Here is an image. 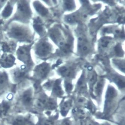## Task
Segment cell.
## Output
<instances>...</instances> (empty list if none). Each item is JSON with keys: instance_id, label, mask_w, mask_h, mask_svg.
<instances>
[{"instance_id": "cell-3", "label": "cell", "mask_w": 125, "mask_h": 125, "mask_svg": "<svg viewBox=\"0 0 125 125\" xmlns=\"http://www.w3.org/2000/svg\"><path fill=\"white\" fill-rule=\"evenodd\" d=\"M8 34L10 37L20 41H28L31 38L29 30L20 25L12 26L8 30Z\"/></svg>"}, {"instance_id": "cell-21", "label": "cell", "mask_w": 125, "mask_h": 125, "mask_svg": "<svg viewBox=\"0 0 125 125\" xmlns=\"http://www.w3.org/2000/svg\"><path fill=\"white\" fill-rule=\"evenodd\" d=\"M115 51L117 56H119L123 55V51L120 44H117L115 48Z\"/></svg>"}, {"instance_id": "cell-27", "label": "cell", "mask_w": 125, "mask_h": 125, "mask_svg": "<svg viewBox=\"0 0 125 125\" xmlns=\"http://www.w3.org/2000/svg\"><path fill=\"white\" fill-rule=\"evenodd\" d=\"M61 125H71L70 122L68 120H64Z\"/></svg>"}, {"instance_id": "cell-30", "label": "cell", "mask_w": 125, "mask_h": 125, "mask_svg": "<svg viewBox=\"0 0 125 125\" xmlns=\"http://www.w3.org/2000/svg\"><path fill=\"white\" fill-rule=\"evenodd\" d=\"M0 125H6V124L4 123V121L3 120H1L0 123Z\"/></svg>"}, {"instance_id": "cell-4", "label": "cell", "mask_w": 125, "mask_h": 125, "mask_svg": "<svg viewBox=\"0 0 125 125\" xmlns=\"http://www.w3.org/2000/svg\"><path fill=\"white\" fill-rule=\"evenodd\" d=\"M12 94H9L6 99L0 101V118L4 119L10 115L12 108Z\"/></svg>"}, {"instance_id": "cell-10", "label": "cell", "mask_w": 125, "mask_h": 125, "mask_svg": "<svg viewBox=\"0 0 125 125\" xmlns=\"http://www.w3.org/2000/svg\"><path fill=\"white\" fill-rule=\"evenodd\" d=\"M8 85L9 80L7 75L5 72H0V96L5 93Z\"/></svg>"}, {"instance_id": "cell-15", "label": "cell", "mask_w": 125, "mask_h": 125, "mask_svg": "<svg viewBox=\"0 0 125 125\" xmlns=\"http://www.w3.org/2000/svg\"><path fill=\"white\" fill-rule=\"evenodd\" d=\"M104 83L102 82L97 83L94 89V97H99L102 92V89L104 87Z\"/></svg>"}, {"instance_id": "cell-13", "label": "cell", "mask_w": 125, "mask_h": 125, "mask_svg": "<svg viewBox=\"0 0 125 125\" xmlns=\"http://www.w3.org/2000/svg\"><path fill=\"white\" fill-rule=\"evenodd\" d=\"M60 84L61 81L60 80H56L54 84L52 92L55 95L58 96H60L63 94V92L60 85Z\"/></svg>"}, {"instance_id": "cell-5", "label": "cell", "mask_w": 125, "mask_h": 125, "mask_svg": "<svg viewBox=\"0 0 125 125\" xmlns=\"http://www.w3.org/2000/svg\"><path fill=\"white\" fill-rule=\"evenodd\" d=\"M31 12L26 1H20L18 3L17 17L21 20H27L31 17Z\"/></svg>"}, {"instance_id": "cell-31", "label": "cell", "mask_w": 125, "mask_h": 125, "mask_svg": "<svg viewBox=\"0 0 125 125\" xmlns=\"http://www.w3.org/2000/svg\"><path fill=\"white\" fill-rule=\"evenodd\" d=\"M88 70H91L92 69V66H90L88 67Z\"/></svg>"}, {"instance_id": "cell-28", "label": "cell", "mask_w": 125, "mask_h": 125, "mask_svg": "<svg viewBox=\"0 0 125 125\" xmlns=\"http://www.w3.org/2000/svg\"><path fill=\"white\" fill-rule=\"evenodd\" d=\"M73 19H72L71 17H68L67 18V21L69 22H72L73 21Z\"/></svg>"}, {"instance_id": "cell-29", "label": "cell", "mask_w": 125, "mask_h": 125, "mask_svg": "<svg viewBox=\"0 0 125 125\" xmlns=\"http://www.w3.org/2000/svg\"><path fill=\"white\" fill-rule=\"evenodd\" d=\"M61 63H62V61H61L60 60H59L57 61V64H56V65L58 66V65H60V64H61Z\"/></svg>"}, {"instance_id": "cell-24", "label": "cell", "mask_w": 125, "mask_h": 125, "mask_svg": "<svg viewBox=\"0 0 125 125\" xmlns=\"http://www.w3.org/2000/svg\"><path fill=\"white\" fill-rule=\"evenodd\" d=\"M109 39H108V37H104L102 39V46L103 48L107 47L108 44L109 43Z\"/></svg>"}, {"instance_id": "cell-12", "label": "cell", "mask_w": 125, "mask_h": 125, "mask_svg": "<svg viewBox=\"0 0 125 125\" xmlns=\"http://www.w3.org/2000/svg\"><path fill=\"white\" fill-rule=\"evenodd\" d=\"M116 92L115 89L112 87H109L107 90L106 95V101H105V109L107 111L109 108L111 102L114 98L116 96Z\"/></svg>"}, {"instance_id": "cell-19", "label": "cell", "mask_w": 125, "mask_h": 125, "mask_svg": "<svg viewBox=\"0 0 125 125\" xmlns=\"http://www.w3.org/2000/svg\"><path fill=\"white\" fill-rule=\"evenodd\" d=\"M35 125H51L50 121L42 117H39L37 120Z\"/></svg>"}, {"instance_id": "cell-25", "label": "cell", "mask_w": 125, "mask_h": 125, "mask_svg": "<svg viewBox=\"0 0 125 125\" xmlns=\"http://www.w3.org/2000/svg\"><path fill=\"white\" fill-rule=\"evenodd\" d=\"M96 76L95 75H94L92 76V77L90 78V84L91 86L90 87H93L94 86L96 81Z\"/></svg>"}, {"instance_id": "cell-6", "label": "cell", "mask_w": 125, "mask_h": 125, "mask_svg": "<svg viewBox=\"0 0 125 125\" xmlns=\"http://www.w3.org/2000/svg\"><path fill=\"white\" fill-rule=\"evenodd\" d=\"M49 99L43 94H40L35 96L33 108L39 110L45 109Z\"/></svg>"}, {"instance_id": "cell-1", "label": "cell", "mask_w": 125, "mask_h": 125, "mask_svg": "<svg viewBox=\"0 0 125 125\" xmlns=\"http://www.w3.org/2000/svg\"><path fill=\"white\" fill-rule=\"evenodd\" d=\"M3 120L6 125H35L37 121L35 116L30 113L10 115Z\"/></svg>"}, {"instance_id": "cell-14", "label": "cell", "mask_w": 125, "mask_h": 125, "mask_svg": "<svg viewBox=\"0 0 125 125\" xmlns=\"http://www.w3.org/2000/svg\"><path fill=\"white\" fill-rule=\"evenodd\" d=\"M34 8L39 14L44 16L48 13V10L39 2H36L34 3Z\"/></svg>"}, {"instance_id": "cell-23", "label": "cell", "mask_w": 125, "mask_h": 125, "mask_svg": "<svg viewBox=\"0 0 125 125\" xmlns=\"http://www.w3.org/2000/svg\"><path fill=\"white\" fill-rule=\"evenodd\" d=\"M114 80L120 88H123L125 86V83L120 78L116 77L114 79Z\"/></svg>"}, {"instance_id": "cell-16", "label": "cell", "mask_w": 125, "mask_h": 125, "mask_svg": "<svg viewBox=\"0 0 125 125\" xmlns=\"http://www.w3.org/2000/svg\"><path fill=\"white\" fill-rule=\"evenodd\" d=\"M71 105V102L69 101H66L61 106V113L62 115L65 116L67 115V114L68 113V111L70 108Z\"/></svg>"}, {"instance_id": "cell-32", "label": "cell", "mask_w": 125, "mask_h": 125, "mask_svg": "<svg viewBox=\"0 0 125 125\" xmlns=\"http://www.w3.org/2000/svg\"><path fill=\"white\" fill-rule=\"evenodd\" d=\"M90 125H98L97 124H96L95 123H93L91 124Z\"/></svg>"}, {"instance_id": "cell-9", "label": "cell", "mask_w": 125, "mask_h": 125, "mask_svg": "<svg viewBox=\"0 0 125 125\" xmlns=\"http://www.w3.org/2000/svg\"><path fill=\"white\" fill-rule=\"evenodd\" d=\"M29 46H24L19 48L17 54L19 60L25 63H27L30 61V53Z\"/></svg>"}, {"instance_id": "cell-2", "label": "cell", "mask_w": 125, "mask_h": 125, "mask_svg": "<svg viewBox=\"0 0 125 125\" xmlns=\"http://www.w3.org/2000/svg\"><path fill=\"white\" fill-rule=\"evenodd\" d=\"M34 94V88L32 87L25 89L20 92L17 98V104L20 107L21 111H29L33 109Z\"/></svg>"}, {"instance_id": "cell-8", "label": "cell", "mask_w": 125, "mask_h": 125, "mask_svg": "<svg viewBox=\"0 0 125 125\" xmlns=\"http://www.w3.org/2000/svg\"><path fill=\"white\" fill-rule=\"evenodd\" d=\"M51 51V46L48 42H39L36 47V53L41 57L46 56L49 54Z\"/></svg>"}, {"instance_id": "cell-20", "label": "cell", "mask_w": 125, "mask_h": 125, "mask_svg": "<svg viewBox=\"0 0 125 125\" xmlns=\"http://www.w3.org/2000/svg\"><path fill=\"white\" fill-rule=\"evenodd\" d=\"M64 2L66 9L68 10H71L74 8L75 5L73 0H65Z\"/></svg>"}, {"instance_id": "cell-11", "label": "cell", "mask_w": 125, "mask_h": 125, "mask_svg": "<svg viewBox=\"0 0 125 125\" xmlns=\"http://www.w3.org/2000/svg\"><path fill=\"white\" fill-rule=\"evenodd\" d=\"M15 58L12 55L5 54L0 59V64L3 67H10L14 64L15 62Z\"/></svg>"}, {"instance_id": "cell-34", "label": "cell", "mask_w": 125, "mask_h": 125, "mask_svg": "<svg viewBox=\"0 0 125 125\" xmlns=\"http://www.w3.org/2000/svg\"><path fill=\"white\" fill-rule=\"evenodd\" d=\"M1 119H0V121H1Z\"/></svg>"}, {"instance_id": "cell-22", "label": "cell", "mask_w": 125, "mask_h": 125, "mask_svg": "<svg viewBox=\"0 0 125 125\" xmlns=\"http://www.w3.org/2000/svg\"><path fill=\"white\" fill-rule=\"evenodd\" d=\"M59 71L60 72V73L63 76L68 77L70 76V71H68L67 68H66L65 67H62L60 68Z\"/></svg>"}, {"instance_id": "cell-7", "label": "cell", "mask_w": 125, "mask_h": 125, "mask_svg": "<svg viewBox=\"0 0 125 125\" xmlns=\"http://www.w3.org/2000/svg\"><path fill=\"white\" fill-rule=\"evenodd\" d=\"M49 66L46 63H43L39 65L34 70V76L37 79L45 78L48 74L49 71Z\"/></svg>"}, {"instance_id": "cell-17", "label": "cell", "mask_w": 125, "mask_h": 125, "mask_svg": "<svg viewBox=\"0 0 125 125\" xmlns=\"http://www.w3.org/2000/svg\"><path fill=\"white\" fill-rule=\"evenodd\" d=\"M34 27L36 31L39 33H42L43 31V27L41 25V22L39 19H37L35 20Z\"/></svg>"}, {"instance_id": "cell-18", "label": "cell", "mask_w": 125, "mask_h": 125, "mask_svg": "<svg viewBox=\"0 0 125 125\" xmlns=\"http://www.w3.org/2000/svg\"><path fill=\"white\" fill-rule=\"evenodd\" d=\"M12 10V8L10 4L6 6L2 12L3 17L7 18L11 15Z\"/></svg>"}, {"instance_id": "cell-26", "label": "cell", "mask_w": 125, "mask_h": 125, "mask_svg": "<svg viewBox=\"0 0 125 125\" xmlns=\"http://www.w3.org/2000/svg\"><path fill=\"white\" fill-rule=\"evenodd\" d=\"M66 90L67 92H70L73 89V86L70 83H67L65 84Z\"/></svg>"}, {"instance_id": "cell-33", "label": "cell", "mask_w": 125, "mask_h": 125, "mask_svg": "<svg viewBox=\"0 0 125 125\" xmlns=\"http://www.w3.org/2000/svg\"><path fill=\"white\" fill-rule=\"evenodd\" d=\"M78 40H79L80 41H82V39L81 37H79V38H78Z\"/></svg>"}]
</instances>
